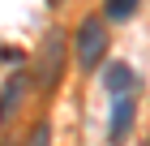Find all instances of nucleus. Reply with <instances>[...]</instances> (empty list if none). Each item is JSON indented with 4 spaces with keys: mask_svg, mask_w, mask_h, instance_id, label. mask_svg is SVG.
<instances>
[{
    "mask_svg": "<svg viewBox=\"0 0 150 146\" xmlns=\"http://www.w3.org/2000/svg\"><path fill=\"white\" fill-rule=\"evenodd\" d=\"M60 69H64V34L60 30H52L43 39V47H39V60H35V82L39 86H56V78H60Z\"/></svg>",
    "mask_w": 150,
    "mask_h": 146,
    "instance_id": "1",
    "label": "nucleus"
},
{
    "mask_svg": "<svg viewBox=\"0 0 150 146\" xmlns=\"http://www.w3.org/2000/svg\"><path fill=\"white\" fill-rule=\"evenodd\" d=\"M103 52H107V26L99 17H86L77 26V60H81V69H94L103 60Z\"/></svg>",
    "mask_w": 150,
    "mask_h": 146,
    "instance_id": "2",
    "label": "nucleus"
},
{
    "mask_svg": "<svg viewBox=\"0 0 150 146\" xmlns=\"http://www.w3.org/2000/svg\"><path fill=\"white\" fill-rule=\"evenodd\" d=\"M103 86L112 90V95H129V86H133V69H129L125 60L107 65V73H103Z\"/></svg>",
    "mask_w": 150,
    "mask_h": 146,
    "instance_id": "3",
    "label": "nucleus"
},
{
    "mask_svg": "<svg viewBox=\"0 0 150 146\" xmlns=\"http://www.w3.org/2000/svg\"><path fill=\"white\" fill-rule=\"evenodd\" d=\"M129 125H133V99H116V112H112V142L120 146V137L129 133Z\"/></svg>",
    "mask_w": 150,
    "mask_h": 146,
    "instance_id": "4",
    "label": "nucleus"
},
{
    "mask_svg": "<svg viewBox=\"0 0 150 146\" xmlns=\"http://www.w3.org/2000/svg\"><path fill=\"white\" fill-rule=\"evenodd\" d=\"M22 90H26V82H22V78H9V82H4V90H0V120H4V116L17 108Z\"/></svg>",
    "mask_w": 150,
    "mask_h": 146,
    "instance_id": "5",
    "label": "nucleus"
},
{
    "mask_svg": "<svg viewBox=\"0 0 150 146\" xmlns=\"http://www.w3.org/2000/svg\"><path fill=\"white\" fill-rule=\"evenodd\" d=\"M137 13V0H107V17L112 22H129Z\"/></svg>",
    "mask_w": 150,
    "mask_h": 146,
    "instance_id": "6",
    "label": "nucleus"
},
{
    "mask_svg": "<svg viewBox=\"0 0 150 146\" xmlns=\"http://www.w3.org/2000/svg\"><path fill=\"white\" fill-rule=\"evenodd\" d=\"M52 142V129L47 125H35V133H30V146H47Z\"/></svg>",
    "mask_w": 150,
    "mask_h": 146,
    "instance_id": "7",
    "label": "nucleus"
},
{
    "mask_svg": "<svg viewBox=\"0 0 150 146\" xmlns=\"http://www.w3.org/2000/svg\"><path fill=\"white\" fill-rule=\"evenodd\" d=\"M52 4H56V0H52Z\"/></svg>",
    "mask_w": 150,
    "mask_h": 146,
    "instance_id": "8",
    "label": "nucleus"
}]
</instances>
